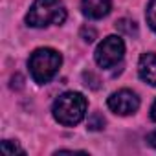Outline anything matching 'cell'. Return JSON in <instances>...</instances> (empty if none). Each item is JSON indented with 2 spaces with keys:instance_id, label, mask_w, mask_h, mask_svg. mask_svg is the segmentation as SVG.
I'll list each match as a JSON object with an SVG mask.
<instances>
[{
  "instance_id": "obj_1",
  "label": "cell",
  "mask_w": 156,
  "mask_h": 156,
  "mask_svg": "<svg viewBox=\"0 0 156 156\" xmlns=\"http://www.w3.org/2000/svg\"><path fill=\"white\" fill-rule=\"evenodd\" d=\"M51 112L61 125L73 127L77 123H81L87 114V99L79 92H66L55 99Z\"/></svg>"
},
{
  "instance_id": "obj_3",
  "label": "cell",
  "mask_w": 156,
  "mask_h": 156,
  "mask_svg": "<svg viewBox=\"0 0 156 156\" xmlns=\"http://www.w3.org/2000/svg\"><path fill=\"white\" fill-rule=\"evenodd\" d=\"M64 20H66V9L61 0H35L26 15V22L33 28L62 24Z\"/></svg>"
},
{
  "instance_id": "obj_13",
  "label": "cell",
  "mask_w": 156,
  "mask_h": 156,
  "mask_svg": "<svg viewBox=\"0 0 156 156\" xmlns=\"http://www.w3.org/2000/svg\"><path fill=\"white\" fill-rule=\"evenodd\" d=\"M147 141H149V143H151V145L156 149V130H152V132L147 136Z\"/></svg>"
},
{
  "instance_id": "obj_2",
  "label": "cell",
  "mask_w": 156,
  "mask_h": 156,
  "mask_svg": "<svg viewBox=\"0 0 156 156\" xmlns=\"http://www.w3.org/2000/svg\"><path fill=\"white\" fill-rule=\"evenodd\" d=\"M62 64V57L59 51L51 50V48H39L31 53L28 66L31 72L33 81L39 85H46L53 79V75L59 72Z\"/></svg>"
},
{
  "instance_id": "obj_11",
  "label": "cell",
  "mask_w": 156,
  "mask_h": 156,
  "mask_svg": "<svg viewBox=\"0 0 156 156\" xmlns=\"http://www.w3.org/2000/svg\"><path fill=\"white\" fill-rule=\"evenodd\" d=\"M103 125H105V118L99 116V114H94L90 118V121H88V127L92 130H99V129H103Z\"/></svg>"
},
{
  "instance_id": "obj_12",
  "label": "cell",
  "mask_w": 156,
  "mask_h": 156,
  "mask_svg": "<svg viewBox=\"0 0 156 156\" xmlns=\"http://www.w3.org/2000/svg\"><path fill=\"white\" fill-rule=\"evenodd\" d=\"M81 39L87 41V42H92V41L96 39V30H94V28H88V26L81 28Z\"/></svg>"
},
{
  "instance_id": "obj_9",
  "label": "cell",
  "mask_w": 156,
  "mask_h": 156,
  "mask_svg": "<svg viewBox=\"0 0 156 156\" xmlns=\"http://www.w3.org/2000/svg\"><path fill=\"white\" fill-rule=\"evenodd\" d=\"M147 22L156 31V0H151L147 6Z\"/></svg>"
},
{
  "instance_id": "obj_5",
  "label": "cell",
  "mask_w": 156,
  "mask_h": 156,
  "mask_svg": "<svg viewBox=\"0 0 156 156\" xmlns=\"http://www.w3.org/2000/svg\"><path fill=\"white\" fill-rule=\"evenodd\" d=\"M107 105H108V108H110L112 112H116V114H119V116H129V114H134V112L140 108V98H138L132 90L123 88V90L114 92V94L108 98Z\"/></svg>"
},
{
  "instance_id": "obj_7",
  "label": "cell",
  "mask_w": 156,
  "mask_h": 156,
  "mask_svg": "<svg viewBox=\"0 0 156 156\" xmlns=\"http://www.w3.org/2000/svg\"><path fill=\"white\" fill-rule=\"evenodd\" d=\"M110 0H81L83 13L88 19H103L110 13Z\"/></svg>"
},
{
  "instance_id": "obj_4",
  "label": "cell",
  "mask_w": 156,
  "mask_h": 156,
  "mask_svg": "<svg viewBox=\"0 0 156 156\" xmlns=\"http://www.w3.org/2000/svg\"><path fill=\"white\" fill-rule=\"evenodd\" d=\"M123 53H125L123 41L118 35H110V37L103 39V42L98 46L94 57L101 68H112L123 59Z\"/></svg>"
},
{
  "instance_id": "obj_8",
  "label": "cell",
  "mask_w": 156,
  "mask_h": 156,
  "mask_svg": "<svg viewBox=\"0 0 156 156\" xmlns=\"http://www.w3.org/2000/svg\"><path fill=\"white\" fill-rule=\"evenodd\" d=\"M116 30L118 31H121V33H125V35H138V26H136V22L134 20H130V19H119L118 22H116Z\"/></svg>"
},
{
  "instance_id": "obj_6",
  "label": "cell",
  "mask_w": 156,
  "mask_h": 156,
  "mask_svg": "<svg viewBox=\"0 0 156 156\" xmlns=\"http://www.w3.org/2000/svg\"><path fill=\"white\" fill-rule=\"evenodd\" d=\"M138 73L145 83L156 87V55L154 53H143L140 57Z\"/></svg>"
},
{
  "instance_id": "obj_10",
  "label": "cell",
  "mask_w": 156,
  "mask_h": 156,
  "mask_svg": "<svg viewBox=\"0 0 156 156\" xmlns=\"http://www.w3.org/2000/svg\"><path fill=\"white\" fill-rule=\"evenodd\" d=\"M2 151H4V154H15V152L24 154V149L19 147L17 143H11L9 140H4V141H2Z\"/></svg>"
},
{
  "instance_id": "obj_14",
  "label": "cell",
  "mask_w": 156,
  "mask_h": 156,
  "mask_svg": "<svg viewBox=\"0 0 156 156\" xmlns=\"http://www.w3.org/2000/svg\"><path fill=\"white\" fill-rule=\"evenodd\" d=\"M151 118L156 121V101H154V105H152V108H151Z\"/></svg>"
}]
</instances>
